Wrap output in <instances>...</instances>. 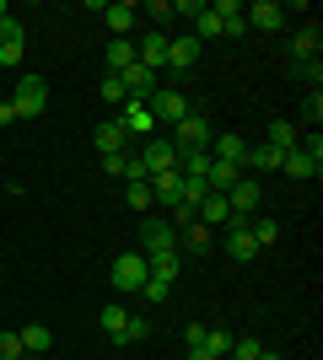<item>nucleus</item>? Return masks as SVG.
<instances>
[{
  "label": "nucleus",
  "instance_id": "obj_1",
  "mask_svg": "<svg viewBox=\"0 0 323 360\" xmlns=\"http://www.w3.org/2000/svg\"><path fill=\"white\" fill-rule=\"evenodd\" d=\"M108 280H113V290H124V296H135L146 280H151V269H146V253L140 248H129V253L113 258V269H108Z\"/></svg>",
  "mask_w": 323,
  "mask_h": 360
},
{
  "label": "nucleus",
  "instance_id": "obj_2",
  "mask_svg": "<svg viewBox=\"0 0 323 360\" xmlns=\"http://www.w3.org/2000/svg\"><path fill=\"white\" fill-rule=\"evenodd\" d=\"M210 140H215V129H210L205 113H184V119L172 124V146L178 150H210Z\"/></svg>",
  "mask_w": 323,
  "mask_h": 360
},
{
  "label": "nucleus",
  "instance_id": "obj_3",
  "mask_svg": "<svg viewBox=\"0 0 323 360\" xmlns=\"http://www.w3.org/2000/svg\"><path fill=\"white\" fill-rule=\"evenodd\" d=\"M11 108H16V119H38V113L49 108V81H44V75H22Z\"/></svg>",
  "mask_w": 323,
  "mask_h": 360
},
{
  "label": "nucleus",
  "instance_id": "obj_4",
  "mask_svg": "<svg viewBox=\"0 0 323 360\" xmlns=\"http://www.w3.org/2000/svg\"><path fill=\"white\" fill-rule=\"evenodd\" d=\"M172 248H178V226L172 221H146L140 226V253H172Z\"/></svg>",
  "mask_w": 323,
  "mask_h": 360
},
{
  "label": "nucleus",
  "instance_id": "obj_5",
  "mask_svg": "<svg viewBox=\"0 0 323 360\" xmlns=\"http://www.w3.org/2000/svg\"><path fill=\"white\" fill-rule=\"evenodd\" d=\"M119 86H124V97H129V103H151V97H156V75L135 60L129 70H119Z\"/></svg>",
  "mask_w": 323,
  "mask_h": 360
},
{
  "label": "nucleus",
  "instance_id": "obj_6",
  "mask_svg": "<svg viewBox=\"0 0 323 360\" xmlns=\"http://www.w3.org/2000/svg\"><path fill=\"white\" fill-rule=\"evenodd\" d=\"M119 124H124V135L140 140V146L156 135V119H151V108H146V103H124L119 108Z\"/></svg>",
  "mask_w": 323,
  "mask_h": 360
},
{
  "label": "nucleus",
  "instance_id": "obj_7",
  "mask_svg": "<svg viewBox=\"0 0 323 360\" xmlns=\"http://www.w3.org/2000/svg\"><path fill=\"white\" fill-rule=\"evenodd\" d=\"M146 108H151L156 124H178V119L189 113V97H184V91H172V86H156V97H151Z\"/></svg>",
  "mask_w": 323,
  "mask_h": 360
},
{
  "label": "nucleus",
  "instance_id": "obj_8",
  "mask_svg": "<svg viewBox=\"0 0 323 360\" xmlns=\"http://www.w3.org/2000/svg\"><path fill=\"white\" fill-rule=\"evenodd\" d=\"M172 162H178V146H172V140H146V146H140V167H146V178L172 172Z\"/></svg>",
  "mask_w": 323,
  "mask_h": 360
},
{
  "label": "nucleus",
  "instance_id": "obj_9",
  "mask_svg": "<svg viewBox=\"0 0 323 360\" xmlns=\"http://www.w3.org/2000/svg\"><path fill=\"white\" fill-rule=\"evenodd\" d=\"M22 54H27V32L16 16H6L0 22V65H22Z\"/></svg>",
  "mask_w": 323,
  "mask_h": 360
},
{
  "label": "nucleus",
  "instance_id": "obj_10",
  "mask_svg": "<svg viewBox=\"0 0 323 360\" xmlns=\"http://www.w3.org/2000/svg\"><path fill=\"white\" fill-rule=\"evenodd\" d=\"M243 22L259 32H275L286 27V6H275V0H253V6H243Z\"/></svg>",
  "mask_w": 323,
  "mask_h": 360
},
{
  "label": "nucleus",
  "instance_id": "obj_11",
  "mask_svg": "<svg viewBox=\"0 0 323 360\" xmlns=\"http://www.w3.org/2000/svg\"><path fill=\"white\" fill-rule=\"evenodd\" d=\"M259 199H264V188H259V178H248V172L227 188V205H232L237 215H253V210H259Z\"/></svg>",
  "mask_w": 323,
  "mask_h": 360
},
{
  "label": "nucleus",
  "instance_id": "obj_12",
  "mask_svg": "<svg viewBox=\"0 0 323 360\" xmlns=\"http://www.w3.org/2000/svg\"><path fill=\"white\" fill-rule=\"evenodd\" d=\"M200 38L194 32H184V38H167V65L172 70H189V65H200Z\"/></svg>",
  "mask_w": 323,
  "mask_h": 360
},
{
  "label": "nucleus",
  "instance_id": "obj_13",
  "mask_svg": "<svg viewBox=\"0 0 323 360\" xmlns=\"http://www.w3.org/2000/svg\"><path fill=\"white\" fill-rule=\"evenodd\" d=\"M135 60L156 75V65H167V32H162V27L146 32V38H140V49H135Z\"/></svg>",
  "mask_w": 323,
  "mask_h": 360
},
{
  "label": "nucleus",
  "instance_id": "obj_14",
  "mask_svg": "<svg viewBox=\"0 0 323 360\" xmlns=\"http://www.w3.org/2000/svg\"><path fill=\"white\" fill-rule=\"evenodd\" d=\"M97 16H103L108 27H113V38H129V32H135V22H140V11L129 6V0H119V6H103Z\"/></svg>",
  "mask_w": 323,
  "mask_h": 360
},
{
  "label": "nucleus",
  "instance_id": "obj_15",
  "mask_svg": "<svg viewBox=\"0 0 323 360\" xmlns=\"http://www.w3.org/2000/svg\"><path fill=\"white\" fill-rule=\"evenodd\" d=\"M151 183V199H162V205H178L184 199V172L172 167V172H156V178H146Z\"/></svg>",
  "mask_w": 323,
  "mask_h": 360
},
{
  "label": "nucleus",
  "instance_id": "obj_16",
  "mask_svg": "<svg viewBox=\"0 0 323 360\" xmlns=\"http://www.w3.org/2000/svg\"><path fill=\"white\" fill-rule=\"evenodd\" d=\"M280 172H291V178L296 183H312V178H318V172H323V162H312V156H308V150H286V162H280Z\"/></svg>",
  "mask_w": 323,
  "mask_h": 360
},
{
  "label": "nucleus",
  "instance_id": "obj_17",
  "mask_svg": "<svg viewBox=\"0 0 323 360\" xmlns=\"http://www.w3.org/2000/svg\"><path fill=\"white\" fill-rule=\"evenodd\" d=\"M146 269H151V280H178V269H184V253L172 248V253H146Z\"/></svg>",
  "mask_w": 323,
  "mask_h": 360
},
{
  "label": "nucleus",
  "instance_id": "obj_18",
  "mask_svg": "<svg viewBox=\"0 0 323 360\" xmlns=\"http://www.w3.org/2000/svg\"><path fill=\"white\" fill-rule=\"evenodd\" d=\"M243 156H248L243 135H215L210 140V162H237V167H243Z\"/></svg>",
  "mask_w": 323,
  "mask_h": 360
},
{
  "label": "nucleus",
  "instance_id": "obj_19",
  "mask_svg": "<svg viewBox=\"0 0 323 360\" xmlns=\"http://www.w3.org/2000/svg\"><path fill=\"white\" fill-rule=\"evenodd\" d=\"M124 146H129V135H124L119 119H103V124H97V150H103V156H119Z\"/></svg>",
  "mask_w": 323,
  "mask_h": 360
},
{
  "label": "nucleus",
  "instance_id": "obj_20",
  "mask_svg": "<svg viewBox=\"0 0 323 360\" xmlns=\"http://www.w3.org/2000/svg\"><path fill=\"white\" fill-rule=\"evenodd\" d=\"M210 11L221 16V32H227V38H243V32H248V22H243V6H237V0H215Z\"/></svg>",
  "mask_w": 323,
  "mask_h": 360
},
{
  "label": "nucleus",
  "instance_id": "obj_21",
  "mask_svg": "<svg viewBox=\"0 0 323 360\" xmlns=\"http://www.w3.org/2000/svg\"><path fill=\"white\" fill-rule=\"evenodd\" d=\"M237 178H243V167H237V162H210V172H205V188H210V194H227Z\"/></svg>",
  "mask_w": 323,
  "mask_h": 360
},
{
  "label": "nucleus",
  "instance_id": "obj_22",
  "mask_svg": "<svg viewBox=\"0 0 323 360\" xmlns=\"http://www.w3.org/2000/svg\"><path fill=\"white\" fill-rule=\"evenodd\" d=\"M103 65H108V75L129 70V65H135V44H129V38H113V44H108V54H103Z\"/></svg>",
  "mask_w": 323,
  "mask_h": 360
},
{
  "label": "nucleus",
  "instance_id": "obj_23",
  "mask_svg": "<svg viewBox=\"0 0 323 360\" xmlns=\"http://www.w3.org/2000/svg\"><path fill=\"white\" fill-rule=\"evenodd\" d=\"M16 339H22V349H27V355H49V349H54V333H49L44 323H27Z\"/></svg>",
  "mask_w": 323,
  "mask_h": 360
},
{
  "label": "nucleus",
  "instance_id": "obj_24",
  "mask_svg": "<svg viewBox=\"0 0 323 360\" xmlns=\"http://www.w3.org/2000/svg\"><path fill=\"white\" fill-rule=\"evenodd\" d=\"M227 215H232L227 194H205V199H200V221L210 226V231H215V226H227Z\"/></svg>",
  "mask_w": 323,
  "mask_h": 360
},
{
  "label": "nucleus",
  "instance_id": "obj_25",
  "mask_svg": "<svg viewBox=\"0 0 323 360\" xmlns=\"http://www.w3.org/2000/svg\"><path fill=\"white\" fill-rule=\"evenodd\" d=\"M129 307H119V301H113V307H103V312H97V323H103V333L108 339H113V345H119V333H124V323H129Z\"/></svg>",
  "mask_w": 323,
  "mask_h": 360
},
{
  "label": "nucleus",
  "instance_id": "obj_26",
  "mask_svg": "<svg viewBox=\"0 0 323 360\" xmlns=\"http://www.w3.org/2000/svg\"><path fill=\"white\" fill-rule=\"evenodd\" d=\"M264 146L291 150V146H296V124H286V119H270V140H264Z\"/></svg>",
  "mask_w": 323,
  "mask_h": 360
},
{
  "label": "nucleus",
  "instance_id": "obj_27",
  "mask_svg": "<svg viewBox=\"0 0 323 360\" xmlns=\"http://www.w3.org/2000/svg\"><path fill=\"white\" fill-rule=\"evenodd\" d=\"M227 253L237 258V264H248V258L259 253V248H253V237H248V231H227Z\"/></svg>",
  "mask_w": 323,
  "mask_h": 360
},
{
  "label": "nucleus",
  "instance_id": "obj_28",
  "mask_svg": "<svg viewBox=\"0 0 323 360\" xmlns=\"http://www.w3.org/2000/svg\"><path fill=\"white\" fill-rule=\"evenodd\" d=\"M124 205L146 215V210H151V205H156V199H151V183H129V188H124Z\"/></svg>",
  "mask_w": 323,
  "mask_h": 360
},
{
  "label": "nucleus",
  "instance_id": "obj_29",
  "mask_svg": "<svg viewBox=\"0 0 323 360\" xmlns=\"http://www.w3.org/2000/svg\"><path fill=\"white\" fill-rule=\"evenodd\" d=\"M248 237H253V248H270V242L280 237V226L264 215V221H248Z\"/></svg>",
  "mask_w": 323,
  "mask_h": 360
},
{
  "label": "nucleus",
  "instance_id": "obj_30",
  "mask_svg": "<svg viewBox=\"0 0 323 360\" xmlns=\"http://www.w3.org/2000/svg\"><path fill=\"white\" fill-rule=\"evenodd\" d=\"M205 355H210V360H227L232 355V339H227V333H215V328H205Z\"/></svg>",
  "mask_w": 323,
  "mask_h": 360
},
{
  "label": "nucleus",
  "instance_id": "obj_31",
  "mask_svg": "<svg viewBox=\"0 0 323 360\" xmlns=\"http://www.w3.org/2000/svg\"><path fill=\"white\" fill-rule=\"evenodd\" d=\"M215 32H221V16H215L210 6H205V11L194 16V38H200V44H205V38H215Z\"/></svg>",
  "mask_w": 323,
  "mask_h": 360
},
{
  "label": "nucleus",
  "instance_id": "obj_32",
  "mask_svg": "<svg viewBox=\"0 0 323 360\" xmlns=\"http://www.w3.org/2000/svg\"><path fill=\"white\" fill-rule=\"evenodd\" d=\"M146 333H151V323H146V317H129V323H124V333H119V345H140Z\"/></svg>",
  "mask_w": 323,
  "mask_h": 360
},
{
  "label": "nucleus",
  "instance_id": "obj_33",
  "mask_svg": "<svg viewBox=\"0 0 323 360\" xmlns=\"http://www.w3.org/2000/svg\"><path fill=\"white\" fill-rule=\"evenodd\" d=\"M205 194H210V188H205V178H184V199H178V205H194V210H200Z\"/></svg>",
  "mask_w": 323,
  "mask_h": 360
},
{
  "label": "nucleus",
  "instance_id": "obj_34",
  "mask_svg": "<svg viewBox=\"0 0 323 360\" xmlns=\"http://www.w3.org/2000/svg\"><path fill=\"white\" fill-rule=\"evenodd\" d=\"M140 296L151 301V307H162V301L172 296V285H167V280H146V285H140Z\"/></svg>",
  "mask_w": 323,
  "mask_h": 360
},
{
  "label": "nucleus",
  "instance_id": "obj_35",
  "mask_svg": "<svg viewBox=\"0 0 323 360\" xmlns=\"http://www.w3.org/2000/svg\"><path fill=\"white\" fill-rule=\"evenodd\" d=\"M259 349H264L259 339H232V355L227 360H259Z\"/></svg>",
  "mask_w": 323,
  "mask_h": 360
},
{
  "label": "nucleus",
  "instance_id": "obj_36",
  "mask_svg": "<svg viewBox=\"0 0 323 360\" xmlns=\"http://www.w3.org/2000/svg\"><path fill=\"white\" fill-rule=\"evenodd\" d=\"M296 54H318V22H312V27H302V32H296Z\"/></svg>",
  "mask_w": 323,
  "mask_h": 360
},
{
  "label": "nucleus",
  "instance_id": "obj_37",
  "mask_svg": "<svg viewBox=\"0 0 323 360\" xmlns=\"http://www.w3.org/2000/svg\"><path fill=\"white\" fill-rule=\"evenodd\" d=\"M184 231H189V248H194V253H200V248H210V226H205V221L184 226Z\"/></svg>",
  "mask_w": 323,
  "mask_h": 360
},
{
  "label": "nucleus",
  "instance_id": "obj_38",
  "mask_svg": "<svg viewBox=\"0 0 323 360\" xmlns=\"http://www.w3.org/2000/svg\"><path fill=\"white\" fill-rule=\"evenodd\" d=\"M27 349H22V339L16 333H0V360H22Z\"/></svg>",
  "mask_w": 323,
  "mask_h": 360
},
{
  "label": "nucleus",
  "instance_id": "obj_39",
  "mask_svg": "<svg viewBox=\"0 0 323 360\" xmlns=\"http://www.w3.org/2000/svg\"><path fill=\"white\" fill-rule=\"evenodd\" d=\"M103 103H129V97H124V86H119V75H103Z\"/></svg>",
  "mask_w": 323,
  "mask_h": 360
},
{
  "label": "nucleus",
  "instance_id": "obj_40",
  "mask_svg": "<svg viewBox=\"0 0 323 360\" xmlns=\"http://www.w3.org/2000/svg\"><path fill=\"white\" fill-rule=\"evenodd\" d=\"M318 119H323V97L312 91L308 103H302V124H312V129H318Z\"/></svg>",
  "mask_w": 323,
  "mask_h": 360
},
{
  "label": "nucleus",
  "instance_id": "obj_41",
  "mask_svg": "<svg viewBox=\"0 0 323 360\" xmlns=\"http://www.w3.org/2000/svg\"><path fill=\"white\" fill-rule=\"evenodd\" d=\"M205 0H172V16H200Z\"/></svg>",
  "mask_w": 323,
  "mask_h": 360
},
{
  "label": "nucleus",
  "instance_id": "obj_42",
  "mask_svg": "<svg viewBox=\"0 0 323 360\" xmlns=\"http://www.w3.org/2000/svg\"><path fill=\"white\" fill-rule=\"evenodd\" d=\"M184 339H189V349H200V345H205V323H189Z\"/></svg>",
  "mask_w": 323,
  "mask_h": 360
},
{
  "label": "nucleus",
  "instance_id": "obj_43",
  "mask_svg": "<svg viewBox=\"0 0 323 360\" xmlns=\"http://www.w3.org/2000/svg\"><path fill=\"white\" fill-rule=\"evenodd\" d=\"M146 11H151L156 22H167V16H172V0H151V6H146Z\"/></svg>",
  "mask_w": 323,
  "mask_h": 360
},
{
  "label": "nucleus",
  "instance_id": "obj_44",
  "mask_svg": "<svg viewBox=\"0 0 323 360\" xmlns=\"http://www.w3.org/2000/svg\"><path fill=\"white\" fill-rule=\"evenodd\" d=\"M172 210H178V226H194V221H200V210H194V205H172Z\"/></svg>",
  "mask_w": 323,
  "mask_h": 360
},
{
  "label": "nucleus",
  "instance_id": "obj_45",
  "mask_svg": "<svg viewBox=\"0 0 323 360\" xmlns=\"http://www.w3.org/2000/svg\"><path fill=\"white\" fill-rule=\"evenodd\" d=\"M11 119H16V108H11V103H0V129H6Z\"/></svg>",
  "mask_w": 323,
  "mask_h": 360
},
{
  "label": "nucleus",
  "instance_id": "obj_46",
  "mask_svg": "<svg viewBox=\"0 0 323 360\" xmlns=\"http://www.w3.org/2000/svg\"><path fill=\"white\" fill-rule=\"evenodd\" d=\"M189 360H210V355H205V349H189Z\"/></svg>",
  "mask_w": 323,
  "mask_h": 360
},
{
  "label": "nucleus",
  "instance_id": "obj_47",
  "mask_svg": "<svg viewBox=\"0 0 323 360\" xmlns=\"http://www.w3.org/2000/svg\"><path fill=\"white\" fill-rule=\"evenodd\" d=\"M259 360H280V355H275V349H259Z\"/></svg>",
  "mask_w": 323,
  "mask_h": 360
},
{
  "label": "nucleus",
  "instance_id": "obj_48",
  "mask_svg": "<svg viewBox=\"0 0 323 360\" xmlns=\"http://www.w3.org/2000/svg\"><path fill=\"white\" fill-rule=\"evenodd\" d=\"M6 16H11V11H6V0H0V22H6Z\"/></svg>",
  "mask_w": 323,
  "mask_h": 360
}]
</instances>
